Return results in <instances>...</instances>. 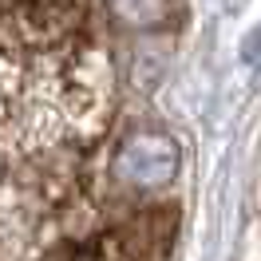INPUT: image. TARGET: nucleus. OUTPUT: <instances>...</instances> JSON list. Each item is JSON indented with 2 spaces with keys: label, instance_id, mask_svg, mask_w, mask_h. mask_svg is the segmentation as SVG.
<instances>
[{
  "label": "nucleus",
  "instance_id": "f257e3e1",
  "mask_svg": "<svg viewBox=\"0 0 261 261\" xmlns=\"http://www.w3.org/2000/svg\"><path fill=\"white\" fill-rule=\"evenodd\" d=\"M182 32L186 0H0V261L166 257Z\"/></svg>",
  "mask_w": 261,
  "mask_h": 261
}]
</instances>
